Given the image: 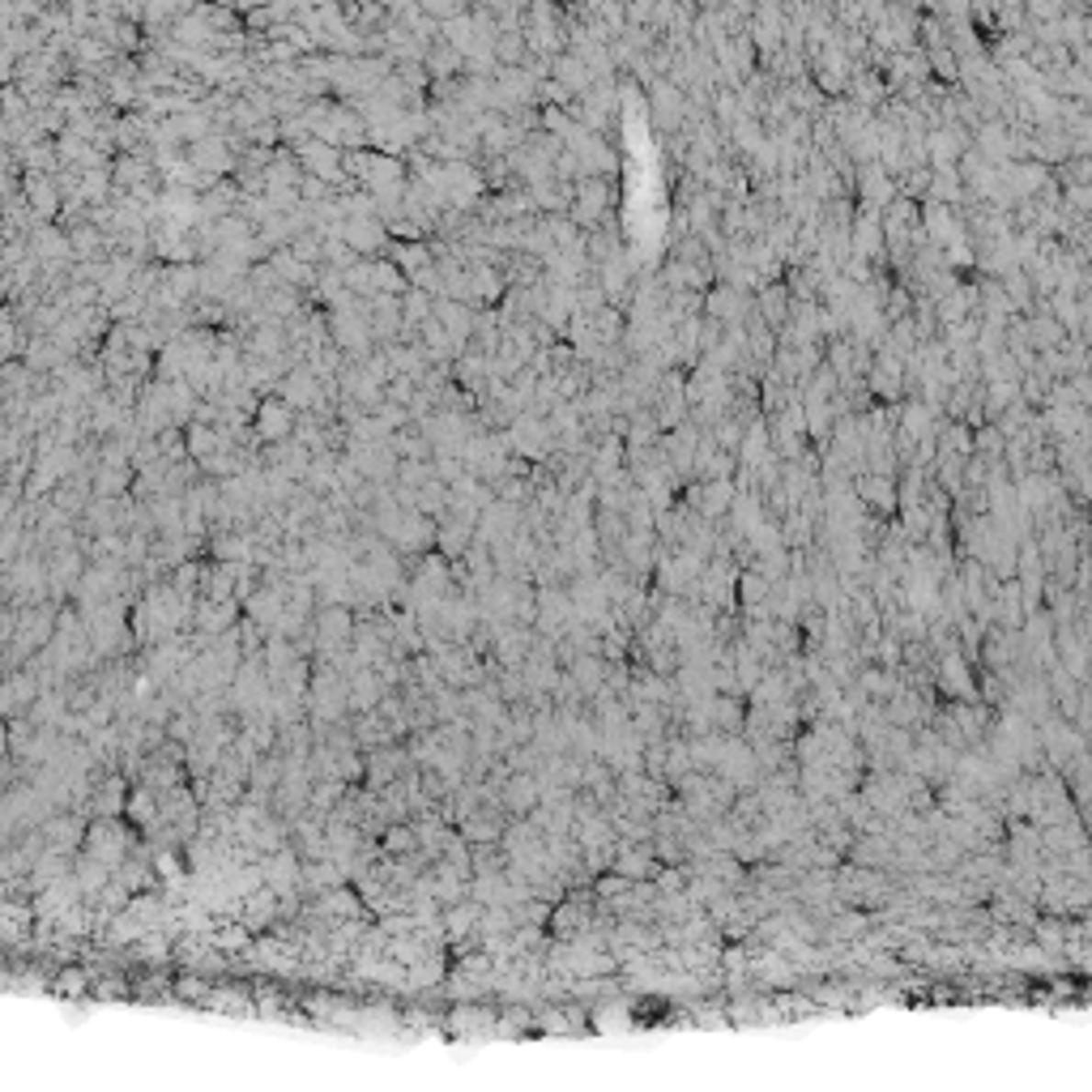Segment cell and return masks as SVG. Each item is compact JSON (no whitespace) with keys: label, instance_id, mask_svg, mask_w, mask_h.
Returning a JSON list of instances; mask_svg holds the SVG:
<instances>
[{"label":"cell","instance_id":"cell-1","mask_svg":"<svg viewBox=\"0 0 1092 1092\" xmlns=\"http://www.w3.org/2000/svg\"><path fill=\"white\" fill-rule=\"evenodd\" d=\"M853 500L862 504V512L888 516V512H896V482L875 478V474H862V478L853 482Z\"/></svg>","mask_w":1092,"mask_h":1092},{"label":"cell","instance_id":"cell-2","mask_svg":"<svg viewBox=\"0 0 1092 1092\" xmlns=\"http://www.w3.org/2000/svg\"><path fill=\"white\" fill-rule=\"evenodd\" d=\"M866 385H871V393H875V397H888V401H896L900 388H905V363H900L896 355H888V350H884V355L875 359V367H871V380H866Z\"/></svg>","mask_w":1092,"mask_h":1092},{"label":"cell","instance_id":"cell-3","mask_svg":"<svg viewBox=\"0 0 1092 1092\" xmlns=\"http://www.w3.org/2000/svg\"><path fill=\"white\" fill-rule=\"evenodd\" d=\"M256 427H261V435L265 440H287L290 435V427H295V414H290V406L287 401H265L261 406V414H256Z\"/></svg>","mask_w":1092,"mask_h":1092},{"label":"cell","instance_id":"cell-4","mask_svg":"<svg viewBox=\"0 0 1092 1092\" xmlns=\"http://www.w3.org/2000/svg\"><path fill=\"white\" fill-rule=\"evenodd\" d=\"M303 158L316 167V175H324V180H337L342 175V158L329 150V145H303Z\"/></svg>","mask_w":1092,"mask_h":1092},{"label":"cell","instance_id":"cell-5","mask_svg":"<svg viewBox=\"0 0 1092 1092\" xmlns=\"http://www.w3.org/2000/svg\"><path fill=\"white\" fill-rule=\"evenodd\" d=\"M350 243L363 248V253H372L376 243H380V227H372V222H350Z\"/></svg>","mask_w":1092,"mask_h":1092},{"label":"cell","instance_id":"cell-6","mask_svg":"<svg viewBox=\"0 0 1092 1092\" xmlns=\"http://www.w3.org/2000/svg\"><path fill=\"white\" fill-rule=\"evenodd\" d=\"M743 593H747V598H760V593H764V577H760V572L743 577Z\"/></svg>","mask_w":1092,"mask_h":1092}]
</instances>
